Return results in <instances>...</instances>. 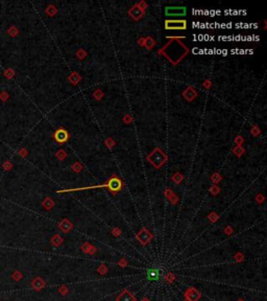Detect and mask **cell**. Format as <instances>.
<instances>
[{
  "label": "cell",
  "mask_w": 267,
  "mask_h": 301,
  "mask_svg": "<svg viewBox=\"0 0 267 301\" xmlns=\"http://www.w3.org/2000/svg\"><path fill=\"white\" fill-rule=\"evenodd\" d=\"M166 28H168V29H185L186 21H184V20L166 21Z\"/></svg>",
  "instance_id": "1"
},
{
  "label": "cell",
  "mask_w": 267,
  "mask_h": 301,
  "mask_svg": "<svg viewBox=\"0 0 267 301\" xmlns=\"http://www.w3.org/2000/svg\"><path fill=\"white\" fill-rule=\"evenodd\" d=\"M185 14V7H167L166 9V15L168 16H184Z\"/></svg>",
  "instance_id": "2"
},
{
  "label": "cell",
  "mask_w": 267,
  "mask_h": 301,
  "mask_svg": "<svg viewBox=\"0 0 267 301\" xmlns=\"http://www.w3.org/2000/svg\"><path fill=\"white\" fill-rule=\"evenodd\" d=\"M110 185H111V188L113 190H117V189H119V187H120V182L117 179H114L111 181Z\"/></svg>",
  "instance_id": "3"
},
{
  "label": "cell",
  "mask_w": 267,
  "mask_h": 301,
  "mask_svg": "<svg viewBox=\"0 0 267 301\" xmlns=\"http://www.w3.org/2000/svg\"><path fill=\"white\" fill-rule=\"evenodd\" d=\"M3 74L5 75L7 79H11L12 77H14V71L12 69H6L3 71Z\"/></svg>",
  "instance_id": "4"
},
{
  "label": "cell",
  "mask_w": 267,
  "mask_h": 301,
  "mask_svg": "<svg viewBox=\"0 0 267 301\" xmlns=\"http://www.w3.org/2000/svg\"><path fill=\"white\" fill-rule=\"evenodd\" d=\"M7 33H9V35H11V36L15 37V36L17 35V29H16V27H14V26H12V27H9V30H7Z\"/></svg>",
  "instance_id": "5"
},
{
  "label": "cell",
  "mask_w": 267,
  "mask_h": 301,
  "mask_svg": "<svg viewBox=\"0 0 267 301\" xmlns=\"http://www.w3.org/2000/svg\"><path fill=\"white\" fill-rule=\"evenodd\" d=\"M0 99H1L2 100H6L7 99H9V94H7V92L6 91H3L1 94H0Z\"/></svg>",
  "instance_id": "6"
},
{
  "label": "cell",
  "mask_w": 267,
  "mask_h": 301,
  "mask_svg": "<svg viewBox=\"0 0 267 301\" xmlns=\"http://www.w3.org/2000/svg\"><path fill=\"white\" fill-rule=\"evenodd\" d=\"M11 167H12V164L9 162V161L5 162V163H3V168H5V170H9Z\"/></svg>",
  "instance_id": "7"
}]
</instances>
